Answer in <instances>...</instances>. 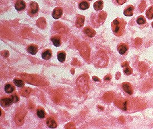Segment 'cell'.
Listing matches in <instances>:
<instances>
[{"instance_id": "1", "label": "cell", "mask_w": 153, "mask_h": 129, "mask_svg": "<svg viewBox=\"0 0 153 129\" xmlns=\"http://www.w3.org/2000/svg\"><path fill=\"white\" fill-rule=\"evenodd\" d=\"M126 21L122 18H116L111 23L112 31L115 36L120 37L123 35L125 31Z\"/></svg>"}, {"instance_id": "2", "label": "cell", "mask_w": 153, "mask_h": 129, "mask_svg": "<svg viewBox=\"0 0 153 129\" xmlns=\"http://www.w3.org/2000/svg\"><path fill=\"white\" fill-rule=\"evenodd\" d=\"M89 78L88 75H83L80 76L77 80V85L81 92L86 93L89 90L88 84Z\"/></svg>"}, {"instance_id": "3", "label": "cell", "mask_w": 153, "mask_h": 129, "mask_svg": "<svg viewBox=\"0 0 153 129\" xmlns=\"http://www.w3.org/2000/svg\"><path fill=\"white\" fill-rule=\"evenodd\" d=\"M39 12V6L38 3L35 1H31L29 3L28 9L27 10L28 15L34 18L38 16Z\"/></svg>"}, {"instance_id": "4", "label": "cell", "mask_w": 153, "mask_h": 129, "mask_svg": "<svg viewBox=\"0 0 153 129\" xmlns=\"http://www.w3.org/2000/svg\"><path fill=\"white\" fill-rule=\"evenodd\" d=\"M123 90L129 95H131L134 93V88L131 84L128 82H125L121 85Z\"/></svg>"}, {"instance_id": "5", "label": "cell", "mask_w": 153, "mask_h": 129, "mask_svg": "<svg viewBox=\"0 0 153 129\" xmlns=\"http://www.w3.org/2000/svg\"><path fill=\"white\" fill-rule=\"evenodd\" d=\"M15 8L17 11H23L26 8V3L24 0H17L15 4Z\"/></svg>"}, {"instance_id": "6", "label": "cell", "mask_w": 153, "mask_h": 129, "mask_svg": "<svg viewBox=\"0 0 153 129\" xmlns=\"http://www.w3.org/2000/svg\"><path fill=\"white\" fill-rule=\"evenodd\" d=\"M117 50L120 55H125L127 53L129 50V46L125 43H120L117 46Z\"/></svg>"}, {"instance_id": "7", "label": "cell", "mask_w": 153, "mask_h": 129, "mask_svg": "<svg viewBox=\"0 0 153 129\" xmlns=\"http://www.w3.org/2000/svg\"><path fill=\"white\" fill-rule=\"evenodd\" d=\"M63 14V10L62 8L60 7H57L53 10L52 13V16L54 19L57 20L61 17Z\"/></svg>"}, {"instance_id": "8", "label": "cell", "mask_w": 153, "mask_h": 129, "mask_svg": "<svg viewBox=\"0 0 153 129\" xmlns=\"http://www.w3.org/2000/svg\"><path fill=\"white\" fill-rule=\"evenodd\" d=\"M83 32L86 35H87L89 38H93L94 36H95L96 34V31L89 26L85 27L83 29Z\"/></svg>"}, {"instance_id": "9", "label": "cell", "mask_w": 153, "mask_h": 129, "mask_svg": "<svg viewBox=\"0 0 153 129\" xmlns=\"http://www.w3.org/2000/svg\"><path fill=\"white\" fill-rule=\"evenodd\" d=\"M13 103V100L11 97H5L1 100V106L4 107H9L12 105Z\"/></svg>"}, {"instance_id": "10", "label": "cell", "mask_w": 153, "mask_h": 129, "mask_svg": "<svg viewBox=\"0 0 153 129\" xmlns=\"http://www.w3.org/2000/svg\"><path fill=\"white\" fill-rule=\"evenodd\" d=\"M134 6L133 5H128L127 6L124 11V14L127 17H131L134 14Z\"/></svg>"}, {"instance_id": "11", "label": "cell", "mask_w": 153, "mask_h": 129, "mask_svg": "<svg viewBox=\"0 0 153 129\" xmlns=\"http://www.w3.org/2000/svg\"><path fill=\"white\" fill-rule=\"evenodd\" d=\"M38 46L36 45L31 44V45H29L27 48V51L28 52V53H29L32 55H36L38 53Z\"/></svg>"}, {"instance_id": "12", "label": "cell", "mask_w": 153, "mask_h": 129, "mask_svg": "<svg viewBox=\"0 0 153 129\" xmlns=\"http://www.w3.org/2000/svg\"><path fill=\"white\" fill-rule=\"evenodd\" d=\"M122 67H123V72L126 75H130L133 73V69L129 66L128 62H124Z\"/></svg>"}, {"instance_id": "13", "label": "cell", "mask_w": 153, "mask_h": 129, "mask_svg": "<svg viewBox=\"0 0 153 129\" xmlns=\"http://www.w3.org/2000/svg\"><path fill=\"white\" fill-rule=\"evenodd\" d=\"M52 56V52L51 50L46 49L41 54V57L45 60H49L51 59Z\"/></svg>"}, {"instance_id": "14", "label": "cell", "mask_w": 153, "mask_h": 129, "mask_svg": "<svg viewBox=\"0 0 153 129\" xmlns=\"http://www.w3.org/2000/svg\"><path fill=\"white\" fill-rule=\"evenodd\" d=\"M46 123L49 128L55 129L57 128V123L56 121L52 117L47 118Z\"/></svg>"}, {"instance_id": "15", "label": "cell", "mask_w": 153, "mask_h": 129, "mask_svg": "<svg viewBox=\"0 0 153 129\" xmlns=\"http://www.w3.org/2000/svg\"><path fill=\"white\" fill-rule=\"evenodd\" d=\"M85 17L82 15H78L76 21V26L77 28H81L84 25Z\"/></svg>"}, {"instance_id": "16", "label": "cell", "mask_w": 153, "mask_h": 129, "mask_svg": "<svg viewBox=\"0 0 153 129\" xmlns=\"http://www.w3.org/2000/svg\"><path fill=\"white\" fill-rule=\"evenodd\" d=\"M51 41L53 45L56 47H59L61 45V39L59 36H54L51 38Z\"/></svg>"}, {"instance_id": "17", "label": "cell", "mask_w": 153, "mask_h": 129, "mask_svg": "<svg viewBox=\"0 0 153 129\" xmlns=\"http://www.w3.org/2000/svg\"><path fill=\"white\" fill-rule=\"evenodd\" d=\"M78 7L81 10H86L89 9L90 7V3L87 1H82L78 4Z\"/></svg>"}, {"instance_id": "18", "label": "cell", "mask_w": 153, "mask_h": 129, "mask_svg": "<svg viewBox=\"0 0 153 129\" xmlns=\"http://www.w3.org/2000/svg\"><path fill=\"white\" fill-rule=\"evenodd\" d=\"M136 22L137 23V24L140 26H145V25H147L146 24V20L145 19V18L141 15L139 16V17H138L136 19Z\"/></svg>"}, {"instance_id": "19", "label": "cell", "mask_w": 153, "mask_h": 129, "mask_svg": "<svg viewBox=\"0 0 153 129\" xmlns=\"http://www.w3.org/2000/svg\"><path fill=\"white\" fill-rule=\"evenodd\" d=\"M4 90H5V91L6 92V93H7L8 94H10V93H12L15 90V87L13 86L11 84L7 83L5 85V86L4 87Z\"/></svg>"}, {"instance_id": "20", "label": "cell", "mask_w": 153, "mask_h": 129, "mask_svg": "<svg viewBox=\"0 0 153 129\" xmlns=\"http://www.w3.org/2000/svg\"><path fill=\"white\" fill-rule=\"evenodd\" d=\"M103 1L102 0H99L94 3V9L96 11H100L103 9Z\"/></svg>"}, {"instance_id": "21", "label": "cell", "mask_w": 153, "mask_h": 129, "mask_svg": "<svg viewBox=\"0 0 153 129\" xmlns=\"http://www.w3.org/2000/svg\"><path fill=\"white\" fill-rule=\"evenodd\" d=\"M66 53L64 51L58 52L57 59L60 63H64L66 60Z\"/></svg>"}, {"instance_id": "22", "label": "cell", "mask_w": 153, "mask_h": 129, "mask_svg": "<svg viewBox=\"0 0 153 129\" xmlns=\"http://www.w3.org/2000/svg\"><path fill=\"white\" fill-rule=\"evenodd\" d=\"M13 83L18 88H23L25 86V82L21 79H19L17 78H15L13 80Z\"/></svg>"}, {"instance_id": "23", "label": "cell", "mask_w": 153, "mask_h": 129, "mask_svg": "<svg viewBox=\"0 0 153 129\" xmlns=\"http://www.w3.org/2000/svg\"><path fill=\"white\" fill-rule=\"evenodd\" d=\"M146 16L149 20H152L153 18V6L149 7L146 11Z\"/></svg>"}, {"instance_id": "24", "label": "cell", "mask_w": 153, "mask_h": 129, "mask_svg": "<svg viewBox=\"0 0 153 129\" xmlns=\"http://www.w3.org/2000/svg\"><path fill=\"white\" fill-rule=\"evenodd\" d=\"M45 115H46L45 111L43 109L39 108L38 109V110H37V116H38V118H40L41 119L44 118L45 117Z\"/></svg>"}, {"instance_id": "25", "label": "cell", "mask_w": 153, "mask_h": 129, "mask_svg": "<svg viewBox=\"0 0 153 129\" xmlns=\"http://www.w3.org/2000/svg\"><path fill=\"white\" fill-rule=\"evenodd\" d=\"M112 1H113V3L115 5L120 6L127 2L129 0H112Z\"/></svg>"}, {"instance_id": "26", "label": "cell", "mask_w": 153, "mask_h": 129, "mask_svg": "<svg viewBox=\"0 0 153 129\" xmlns=\"http://www.w3.org/2000/svg\"><path fill=\"white\" fill-rule=\"evenodd\" d=\"M30 92H31V89L30 88H25L23 89V90L21 91V94L24 96L27 97L30 95Z\"/></svg>"}, {"instance_id": "27", "label": "cell", "mask_w": 153, "mask_h": 129, "mask_svg": "<svg viewBox=\"0 0 153 129\" xmlns=\"http://www.w3.org/2000/svg\"><path fill=\"white\" fill-rule=\"evenodd\" d=\"M12 100H13V103H17L19 101V97L16 95V94H14L13 95L11 96Z\"/></svg>"}, {"instance_id": "28", "label": "cell", "mask_w": 153, "mask_h": 129, "mask_svg": "<svg viewBox=\"0 0 153 129\" xmlns=\"http://www.w3.org/2000/svg\"><path fill=\"white\" fill-rule=\"evenodd\" d=\"M93 80L95 81H100V79L99 78H97V77H95V76L93 77Z\"/></svg>"}, {"instance_id": "29", "label": "cell", "mask_w": 153, "mask_h": 129, "mask_svg": "<svg viewBox=\"0 0 153 129\" xmlns=\"http://www.w3.org/2000/svg\"><path fill=\"white\" fill-rule=\"evenodd\" d=\"M104 80L105 81H110L111 80V78H109L107 76H106L105 78H104Z\"/></svg>"}, {"instance_id": "30", "label": "cell", "mask_w": 153, "mask_h": 129, "mask_svg": "<svg viewBox=\"0 0 153 129\" xmlns=\"http://www.w3.org/2000/svg\"><path fill=\"white\" fill-rule=\"evenodd\" d=\"M152 27H153V21L152 22Z\"/></svg>"}]
</instances>
